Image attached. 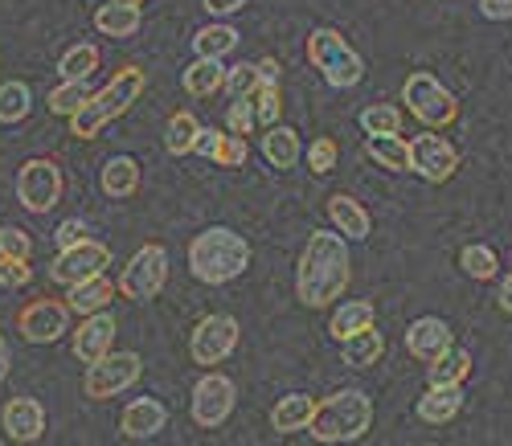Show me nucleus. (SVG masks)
Wrapping results in <instances>:
<instances>
[{
    "label": "nucleus",
    "instance_id": "52",
    "mask_svg": "<svg viewBox=\"0 0 512 446\" xmlns=\"http://www.w3.org/2000/svg\"><path fill=\"white\" fill-rule=\"evenodd\" d=\"M508 266H512V254H508Z\"/></svg>",
    "mask_w": 512,
    "mask_h": 446
},
{
    "label": "nucleus",
    "instance_id": "17",
    "mask_svg": "<svg viewBox=\"0 0 512 446\" xmlns=\"http://www.w3.org/2000/svg\"><path fill=\"white\" fill-rule=\"evenodd\" d=\"M0 422H5V434L13 442H37L46 434V410H41L37 397H13L5 414H0Z\"/></svg>",
    "mask_w": 512,
    "mask_h": 446
},
{
    "label": "nucleus",
    "instance_id": "31",
    "mask_svg": "<svg viewBox=\"0 0 512 446\" xmlns=\"http://www.w3.org/2000/svg\"><path fill=\"white\" fill-rule=\"evenodd\" d=\"M369 160H377L381 168L390 172H410V144L402 136H369L365 140Z\"/></svg>",
    "mask_w": 512,
    "mask_h": 446
},
{
    "label": "nucleus",
    "instance_id": "16",
    "mask_svg": "<svg viewBox=\"0 0 512 446\" xmlns=\"http://www.w3.org/2000/svg\"><path fill=\"white\" fill-rule=\"evenodd\" d=\"M115 344V320L107 311H95V316H82V324L74 328V356L82 365H95L111 352Z\"/></svg>",
    "mask_w": 512,
    "mask_h": 446
},
{
    "label": "nucleus",
    "instance_id": "26",
    "mask_svg": "<svg viewBox=\"0 0 512 446\" xmlns=\"http://www.w3.org/2000/svg\"><path fill=\"white\" fill-rule=\"evenodd\" d=\"M226 66H222V58H197L189 70H185V95H193V99H209V95H218V91H226Z\"/></svg>",
    "mask_w": 512,
    "mask_h": 446
},
{
    "label": "nucleus",
    "instance_id": "11",
    "mask_svg": "<svg viewBox=\"0 0 512 446\" xmlns=\"http://www.w3.org/2000/svg\"><path fill=\"white\" fill-rule=\"evenodd\" d=\"M238 336H242L238 320L226 316V311H213V316L197 320V328L189 332V356L197 365H222L238 348Z\"/></svg>",
    "mask_w": 512,
    "mask_h": 446
},
{
    "label": "nucleus",
    "instance_id": "3",
    "mask_svg": "<svg viewBox=\"0 0 512 446\" xmlns=\"http://www.w3.org/2000/svg\"><path fill=\"white\" fill-rule=\"evenodd\" d=\"M144 86H148V74H144L140 66L115 70L103 91H95L87 103H82V107L70 115V136H74V140H95L111 119L127 115V111H132V103H140Z\"/></svg>",
    "mask_w": 512,
    "mask_h": 446
},
{
    "label": "nucleus",
    "instance_id": "6",
    "mask_svg": "<svg viewBox=\"0 0 512 446\" xmlns=\"http://www.w3.org/2000/svg\"><path fill=\"white\" fill-rule=\"evenodd\" d=\"M402 103L410 107V115L422 123V127H451L459 119V103L447 86L431 74V70H414L406 82H402Z\"/></svg>",
    "mask_w": 512,
    "mask_h": 446
},
{
    "label": "nucleus",
    "instance_id": "33",
    "mask_svg": "<svg viewBox=\"0 0 512 446\" xmlns=\"http://www.w3.org/2000/svg\"><path fill=\"white\" fill-rule=\"evenodd\" d=\"M459 266H463V275H472L476 283H492V279L500 275L496 250H492V246H480V242H472V246L459 250Z\"/></svg>",
    "mask_w": 512,
    "mask_h": 446
},
{
    "label": "nucleus",
    "instance_id": "39",
    "mask_svg": "<svg viewBox=\"0 0 512 446\" xmlns=\"http://www.w3.org/2000/svg\"><path fill=\"white\" fill-rule=\"evenodd\" d=\"M254 99V115H259L263 127H275L283 115V95H279V82H259V91L250 95Z\"/></svg>",
    "mask_w": 512,
    "mask_h": 446
},
{
    "label": "nucleus",
    "instance_id": "46",
    "mask_svg": "<svg viewBox=\"0 0 512 446\" xmlns=\"http://www.w3.org/2000/svg\"><path fill=\"white\" fill-rule=\"evenodd\" d=\"M480 13L488 21H512V0H480Z\"/></svg>",
    "mask_w": 512,
    "mask_h": 446
},
{
    "label": "nucleus",
    "instance_id": "42",
    "mask_svg": "<svg viewBox=\"0 0 512 446\" xmlns=\"http://www.w3.org/2000/svg\"><path fill=\"white\" fill-rule=\"evenodd\" d=\"M254 123H259V115H254V99H234L230 111H226V127L234 131V136H250Z\"/></svg>",
    "mask_w": 512,
    "mask_h": 446
},
{
    "label": "nucleus",
    "instance_id": "21",
    "mask_svg": "<svg viewBox=\"0 0 512 446\" xmlns=\"http://www.w3.org/2000/svg\"><path fill=\"white\" fill-rule=\"evenodd\" d=\"M263 156H267V164L271 168H279V172H287V168H295L300 164V156H304V144H300V131L295 127H283V123H275V127H267L263 131Z\"/></svg>",
    "mask_w": 512,
    "mask_h": 446
},
{
    "label": "nucleus",
    "instance_id": "22",
    "mask_svg": "<svg viewBox=\"0 0 512 446\" xmlns=\"http://www.w3.org/2000/svg\"><path fill=\"white\" fill-rule=\"evenodd\" d=\"M99 189L111 197V201H127L140 193V164L132 156H111L99 172Z\"/></svg>",
    "mask_w": 512,
    "mask_h": 446
},
{
    "label": "nucleus",
    "instance_id": "36",
    "mask_svg": "<svg viewBox=\"0 0 512 446\" xmlns=\"http://www.w3.org/2000/svg\"><path fill=\"white\" fill-rule=\"evenodd\" d=\"M33 111V91L25 82H0V123H21Z\"/></svg>",
    "mask_w": 512,
    "mask_h": 446
},
{
    "label": "nucleus",
    "instance_id": "1",
    "mask_svg": "<svg viewBox=\"0 0 512 446\" xmlns=\"http://www.w3.org/2000/svg\"><path fill=\"white\" fill-rule=\"evenodd\" d=\"M353 283V258H349V238L332 230H312L295 266V299L304 307L320 311L336 303Z\"/></svg>",
    "mask_w": 512,
    "mask_h": 446
},
{
    "label": "nucleus",
    "instance_id": "20",
    "mask_svg": "<svg viewBox=\"0 0 512 446\" xmlns=\"http://www.w3.org/2000/svg\"><path fill=\"white\" fill-rule=\"evenodd\" d=\"M316 406L320 401L308 397V393H287L271 406V430L279 434H295V430H308L312 418H316Z\"/></svg>",
    "mask_w": 512,
    "mask_h": 446
},
{
    "label": "nucleus",
    "instance_id": "49",
    "mask_svg": "<svg viewBox=\"0 0 512 446\" xmlns=\"http://www.w3.org/2000/svg\"><path fill=\"white\" fill-rule=\"evenodd\" d=\"M9 369H13V352H9V340H5V332H0V381L9 377Z\"/></svg>",
    "mask_w": 512,
    "mask_h": 446
},
{
    "label": "nucleus",
    "instance_id": "2",
    "mask_svg": "<svg viewBox=\"0 0 512 446\" xmlns=\"http://www.w3.org/2000/svg\"><path fill=\"white\" fill-rule=\"evenodd\" d=\"M250 266V242L230 226H209L189 242V271L205 287H222L246 275Z\"/></svg>",
    "mask_w": 512,
    "mask_h": 446
},
{
    "label": "nucleus",
    "instance_id": "23",
    "mask_svg": "<svg viewBox=\"0 0 512 446\" xmlns=\"http://www.w3.org/2000/svg\"><path fill=\"white\" fill-rule=\"evenodd\" d=\"M463 410V385H426V393L418 397V418L443 426Z\"/></svg>",
    "mask_w": 512,
    "mask_h": 446
},
{
    "label": "nucleus",
    "instance_id": "37",
    "mask_svg": "<svg viewBox=\"0 0 512 446\" xmlns=\"http://www.w3.org/2000/svg\"><path fill=\"white\" fill-rule=\"evenodd\" d=\"M87 99H91V95H87V86L74 82V78H62V82L54 86V91H50V99H46V103H50V111H54V115L70 119V115H74L82 103H87Z\"/></svg>",
    "mask_w": 512,
    "mask_h": 446
},
{
    "label": "nucleus",
    "instance_id": "13",
    "mask_svg": "<svg viewBox=\"0 0 512 446\" xmlns=\"http://www.w3.org/2000/svg\"><path fill=\"white\" fill-rule=\"evenodd\" d=\"M455 168H459V148L451 140H443L435 127H426L422 136L410 140V172H418L422 181L443 185L455 176Z\"/></svg>",
    "mask_w": 512,
    "mask_h": 446
},
{
    "label": "nucleus",
    "instance_id": "15",
    "mask_svg": "<svg viewBox=\"0 0 512 446\" xmlns=\"http://www.w3.org/2000/svg\"><path fill=\"white\" fill-rule=\"evenodd\" d=\"M451 344H455V332H451L447 320H439V316H418V320L406 328V352L414 356V361H422V365L439 361V356H443Z\"/></svg>",
    "mask_w": 512,
    "mask_h": 446
},
{
    "label": "nucleus",
    "instance_id": "9",
    "mask_svg": "<svg viewBox=\"0 0 512 446\" xmlns=\"http://www.w3.org/2000/svg\"><path fill=\"white\" fill-rule=\"evenodd\" d=\"M234 401H238V385L226 377V373H205L197 385H193V397H189V414L201 430H218L230 414H234Z\"/></svg>",
    "mask_w": 512,
    "mask_h": 446
},
{
    "label": "nucleus",
    "instance_id": "19",
    "mask_svg": "<svg viewBox=\"0 0 512 446\" xmlns=\"http://www.w3.org/2000/svg\"><path fill=\"white\" fill-rule=\"evenodd\" d=\"M164 422H168V410H164V401H156V397H136L132 406L119 414L123 438H152V434L164 430Z\"/></svg>",
    "mask_w": 512,
    "mask_h": 446
},
{
    "label": "nucleus",
    "instance_id": "10",
    "mask_svg": "<svg viewBox=\"0 0 512 446\" xmlns=\"http://www.w3.org/2000/svg\"><path fill=\"white\" fill-rule=\"evenodd\" d=\"M17 201L29 213H50L62 201V172H58V164L46 160V156L25 160L21 172H17Z\"/></svg>",
    "mask_w": 512,
    "mask_h": 446
},
{
    "label": "nucleus",
    "instance_id": "45",
    "mask_svg": "<svg viewBox=\"0 0 512 446\" xmlns=\"http://www.w3.org/2000/svg\"><path fill=\"white\" fill-rule=\"evenodd\" d=\"M82 238H91V234H87V221H62L58 234H54L58 250H66V246H74V242H82Z\"/></svg>",
    "mask_w": 512,
    "mask_h": 446
},
{
    "label": "nucleus",
    "instance_id": "18",
    "mask_svg": "<svg viewBox=\"0 0 512 446\" xmlns=\"http://www.w3.org/2000/svg\"><path fill=\"white\" fill-rule=\"evenodd\" d=\"M324 209H328V221H332V226L345 234L349 242H365V238L373 234V217H369V209H365L357 197H349V193H332Z\"/></svg>",
    "mask_w": 512,
    "mask_h": 446
},
{
    "label": "nucleus",
    "instance_id": "38",
    "mask_svg": "<svg viewBox=\"0 0 512 446\" xmlns=\"http://www.w3.org/2000/svg\"><path fill=\"white\" fill-rule=\"evenodd\" d=\"M259 82H263L259 62H238V66H230V74H226V95H230V99H250L254 91H259Z\"/></svg>",
    "mask_w": 512,
    "mask_h": 446
},
{
    "label": "nucleus",
    "instance_id": "5",
    "mask_svg": "<svg viewBox=\"0 0 512 446\" xmlns=\"http://www.w3.org/2000/svg\"><path fill=\"white\" fill-rule=\"evenodd\" d=\"M308 62L324 74V82L332 91H353V86L365 78V58L345 41V33L320 25L308 33Z\"/></svg>",
    "mask_w": 512,
    "mask_h": 446
},
{
    "label": "nucleus",
    "instance_id": "48",
    "mask_svg": "<svg viewBox=\"0 0 512 446\" xmlns=\"http://www.w3.org/2000/svg\"><path fill=\"white\" fill-rule=\"evenodd\" d=\"M496 303H500V311H504V316H512V275L500 283V291H496Z\"/></svg>",
    "mask_w": 512,
    "mask_h": 446
},
{
    "label": "nucleus",
    "instance_id": "24",
    "mask_svg": "<svg viewBox=\"0 0 512 446\" xmlns=\"http://www.w3.org/2000/svg\"><path fill=\"white\" fill-rule=\"evenodd\" d=\"M115 283L107 279V271L103 275H95V279H82V283H74L70 291H66V303H70V311L74 316H95V311H107V303L115 299Z\"/></svg>",
    "mask_w": 512,
    "mask_h": 446
},
{
    "label": "nucleus",
    "instance_id": "43",
    "mask_svg": "<svg viewBox=\"0 0 512 446\" xmlns=\"http://www.w3.org/2000/svg\"><path fill=\"white\" fill-rule=\"evenodd\" d=\"M29 279H33L29 258H9V254H0V287H25Z\"/></svg>",
    "mask_w": 512,
    "mask_h": 446
},
{
    "label": "nucleus",
    "instance_id": "12",
    "mask_svg": "<svg viewBox=\"0 0 512 446\" xmlns=\"http://www.w3.org/2000/svg\"><path fill=\"white\" fill-rule=\"evenodd\" d=\"M70 303L66 299H33L17 311V332L29 340V344H54L70 332Z\"/></svg>",
    "mask_w": 512,
    "mask_h": 446
},
{
    "label": "nucleus",
    "instance_id": "50",
    "mask_svg": "<svg viewBox=\"0 0 512 446\" xmlns=\"http://www.w3.org/2000/svg\"><path fill=\"white\" fill-rule=\"evenodd\" d=\"M259 74H263V82H279V62L275 58H263L259 62Z\"/></svg>",
    "mask_w": 512,
    "mask_h": 446
},
{
    "label": "nucleus",
    "instance_id": "40",
    "mask_svg": "<svg viewBox=\"0 0 512 446\" xmlns=\"http://www.w3.org/2000/svg\"><path fill=\"white\" fill-rule=\"evenodd\" d=\"M246 156H250L246 136H234V131H226L222 144H218V152H213V164H222V168H242Z\"/></svg>",
    "mask_w": 512,
    "mask_h": 446
},
{
    "label": "nucleus",
    "instance_id": "30",
    "mask_svg": "<svg viewBox=\"0 0 512 446\" xmlns=\"http://www.w3.org/2000/svg\"><path fill=\"white\" fill-rule=\"evenodd\" d=\"M230 50H238V29L218 21V25H205L193 33V54L197 58H226Z\"/></svg>",
    "mask_w": 512,
    "mask_h": 446
},
{
    "label": "nucleus",
    "instance_id": "7",
    "mask_svg": "<svg viewBox=\"0 0 512 446\" xmlns=\"http://www.w3.org/2000/svg\"><path fill=\"white\" fill-rule=\"evenodd\" d=\"M168 283V250L160 242H148L140 246L132 258H127V266L119 271V295L123 299H136V303H148L164 291Z\"/></svg>",
    "mask_w": 512,
    "mask_h": 446
},
{
    "label": "nucleus",
    "instance_id": "25",
    "mask_svg": "<svg viewBox=\"0 0 512 446\" xmlns=\"http://www.w3.org/2000/svg\"><path fill=\"white\" fill-rule=\"evenodd\" d=\"M369 324H377V307L369 299H349V303H340L332 311L328 332H332V340H349V336H357Z\"/></svg>",
    "mask_w": 512,
    "mask_h": 446
},
{
    "label": "nucleus",
    "instance_id": "28",
    "mask_svg": "<svg viewBox=\"0 0 512 446\" xmlns=\"http://www.w3.org/2000/svg\"><path fill=\"white\" fill-rule=\"evenodd\" d=\"M467 377H472V352L455 348V344L439 356V361L426 365V381L431 385H463Z\"/></svg>",
    "mask_w": 512,
    "mask_h": 446
},
{
    "label": "nucleus",
    "instance_id": "51",
    "mask_svg": "<svg viewBox=\"0 0 512 446\" xmlns=\"http://www.w3.org/2000/svg\"><path fill=\"white\" fill-rule=\"evenodd\" d=\"M119 5H144V0H119Z\"/></svg>",
    "mask_w": 512,
    "mask_h": 446
},
{
    "label": "nucleus",
    "instance_id": "34",
    "mask_svg": "<svg viewBox=\"0 0 512 446\" xmlns=\"http://www.w3.org/2000/svg\"><path fill=\"white\" fill-rule=\"evenodd\" d=\"M95 70H99V46H91V41H78V46H70L62 54V62H58V74L74 78V82H87Z\"/></svg>",
    "mask_w": 512,
    "mask_h": 446
},
{
    "label": "nucleus",
    "instance_id": "27",
    "mask_svg": "<svg viewBox=\"0 0 512 446\" xmlns=\"http://www.w3.org/2000/svg\"><path fill=\"white\" fill-rule=\"evenodd\" d=\"M340 344H345V365H353V369H369V365H377L381 356H386V336L377 332V324L361 328L357 336L340 340Z\"/></svg>",
    "mask_w": 512,
    "mask_h": 446
},
{
    "label": "nucleus",
    "instance_id": "35",
    "mask_svg": "<svg viewBox=\"0 0 512 446\" xmlns=\"http://www.w3.org/2000/svg\"><path fill=\"white\" fill-rule=\"evenodd\" d=\"M365 136H402V111L394 103H369L361 111Z\"/></svg>",
    "mask_w": 512,
    "mask_h": 446
},
{
    "label": "nucleus",
    "instance_id": "8",
    "mask_svg": "<svg viewBox=\"0 0 512 446\" xmlns=\"http://www.w3.org/2000/svg\"><path fill=\"white\" fill-rule=\"evenodd\" d=\"M140 377H144L140 352H107L103 361L87 365V377H82V393H87L91 401H107V397L127 393Z\"/></svg>",
    "mask_w": 512,
    "mask_h": 446
},
{
    "label": "nucleus",
    "instance_id": "32",
    "mask_svg": "<svg viewBox=\"0 0 512 446\" xmlns=\"http://www.w3.org/2000/svg\"><path fill=\"white\" fill-rule=\"evenodd\" d=\"M197 136H201V123L193 111H177L173 119H168V131H164V148L173 156H189L197 152Z\"/></svg>",
    "mask_w": 512,
    "mask_h": 446
},
{
    "label": "nucleus",
    "instance_id": "41",
    "mask_svg": "<svg viewBox=\"0 0 512 446\" xmlns=\"http://www.w3.org/2000/svg\"><path fill=\"white\" fill-rule=\"evenodd\" d=\"M336 156H340L336 140L320 136V140H312V148H308V168H312L316 176H328V172L336 168Z\"/></svg>",
    "mask_w": 512,
    "mask_h": 446
},
{
    "label": "nucleus",
    "instance_id": "29",
    "mask_svg": "<svg viewBox=\"0 0 512 446\" xmlns=\"http://www.w3.org/2000/svg\"><path fill=\"white\" fill-rule=\"evenodd\" d=\"M95 29L107 33V37H132L140 33V5H119V0H111V5H99L95 9Z\"/></svg>",
    "mask_w": 512,
    "mask_h": 446
},
{
    "label": "nucleus",
    "instance_id": "47",
    "mask_svg": "<svg viewBox=\"0 0 512 446\" xmlns=\"http://www.w3.org/2000/svg\"><path fill=\"white\" fill-rule=\"evenodd\" d=\"M201 5H205V13H213V17H234V13L246 9V0H201Z\"/></svg>",
    "mask_w": 512,
    "mask_h": 446
},
{
    "label": "nucleus",
    "instance_id": "4",
    "mask_svg": "<svg viewBox=\"0 0 512 446\" xmlns=\"http://www.w3.org/2000/svg\"><path fill=\"white\" fill-rule=\"evenodd\" d=\"M373 426V401L365 389H336L316 406L308 434L316 442H357Z\"/></svg>",
    "mask_w": 512,
    "mask_h": 446
},
{
    "label": "nucleus",
    "instance_id": "44",
    "mask_svg": "<svg viewBox=\"0 0 512 446\" xmlns=\"http://www.w3.org/2000/svg\"><path fill=\"white\" fill-rule=\"evenodd\" d=\"M0 254H9V258H29L33 254V242L21 226H0Z\"/></svg>",
    "mask_w": 512,
    "mask_h": 446
},
{
    "label": "nucleus",
    "instance_id": "14",
    "mask_svg": "<svg viewBox=\"0 0 512 446\" xmlns=\"http://www.w3.org/2000/svg\"><path fill=\"white\" fill-rule=\"evenodd\" d=\"M107 266H111V246H103V242H95V238H82V242L66 246V250L54 258L50 279L62 283V287H74V283H82V279L103 275Z\"/></svg>",
    "mask_w": 512,
    "mask_h": 446
}]
</instances>
